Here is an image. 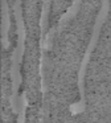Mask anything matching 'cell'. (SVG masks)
I'll return each mask as SVG.
<instances>
[{"instance_id": "obj_1", "label": "cell", "mask_w": 111, "mask_h": 123, "mask_svg": "<svg viewBox=\"0 0 111 123\" xmlns=\"http://www.w3.org/2000/svg\"><path fill=\"white\" fill-rule=\"evenodd\" d=\"M108 8H110V0H102V6H100L99 12H98L94 28H92L91 38H90V43L87 44L86 52L83 54V58H82L81 66H79V70H78V75H77V87H78V91H79V101L70 106V112L73 115L82 114L85 111V109H86V91H85L86 70H87V65L90 62V58H91V54L98 44V37H99L100 29H102L103 24L106 21V17L108 15Z\"/></svg>"}, {"instance_id": "obj_2", "label": "cell", "mask_w": 111, "mask_h": 123, "mask_svg": "<svg viewBox=\"0 0 111 123\" xmlns=\"http://www.w3.org/2000/svg\"><path fill=\"white\" fill-rule=\"evenodd\" d=\"M49 8H50V0H44V4H42V12H41V19H40V23H41L42 25H48Z\"/></svg>"}]
</instances>
